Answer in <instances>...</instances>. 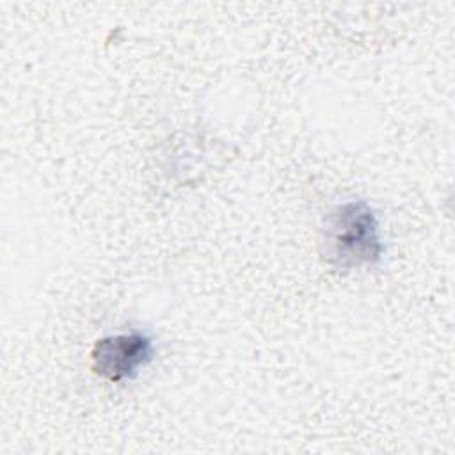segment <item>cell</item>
I'll use <instances>...</instances> for the list:
<instances>
[{
  "label": "cell",
  "instance_id": "1",
  "mask_svg": "<svg viewBox=\"0 0 455 455\" xmlns=\"http://www.w3.org/2000/svg\"><path fill=\"white\" fill-rule=\"evenodd\" d=\"M323 233L327 256L341 268L373 265L382 258L384 245L379 220L371 206L363 199L338 204L327 215Z\"/></svg>",
  "mask_w": 455,
  "mask_h": 455
},
{
  "label": "cell",
  "instance_id": "2",
  "mask_svg": "<svg viewBox=\"0 0 455 455\" xmlns=\"http://www.w3.org/2000/svg\"><path fill=\"white\" fill-rule=\"evenodd\" d=\"M155 354L151 336L140 331L112 334L94 343L91 352V368L108 382H123L139 375Z\"/></svg>",
  "mask_w": 455,
  "mask_h": 455
}]
</instances>
